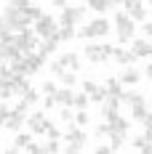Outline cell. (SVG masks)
<instances>
[{
	"mask_svg": "<svg viewBox=\"0 0 152 154\" xmlns=\"http://www.w3.org/2000/svg\"><path fill=\"white\" fill-rule=\"evenodd\" d=\"M86 143H88V136H86V128H80V125H67V130H64V149L70 154H77L86 149Z\"/></svg>",
	"mask_w": 152,
	"mask_h": 154,
	"instance_id": "6da1fadb",
	"label": "cell"
},
{
	"mask_svg": "<svg viewBox=\"0 0 152 154\" xmlns=\"http://www.w3.org/2000/svg\"><path fill=\"white\" fill-rule=\"evenodd\" d=\"M112 29V24H109V19H93V21H88L86 27H80L77 29V37L80 40H93V37H104L107 32Z\"/></svg>",
	"mask_w": 152,
	"mask_h": 154,
	"instance_id": "7a4b0ae2",
	"label": "cell"
},
{
	"mask_svg": "<svg viewBox=\"0 0 152 154\" xmlns=\"http://www.w3.org/2000/svg\"><path fill=\"white\" fill-rule=\"evenodd\" d=\"M115 29H118V40L120 43H128L136 35V24H134V19L125 14V11H115Z\"/></svg>",
	"mask_w": 152,
	"mask_h": 154,
	"instance_id": "3957f363",
	"label": "cell"
},
{
	"mask_svg": "<svg viewBox=\"0 0 152 154\" xmlns=\"http://www.w3.org/2000/svg\"><path fill=\"white\" fill-rule=\"evenodd\" d=\"M83 53H86V59H88V61H93V64H107L109 59H112L115 48L109 45V43H104V45H93V43H88Z\"/></svg>",
	"mask_w": 152,
	"mask_h": 154,
	"instance_id": "277c9868",
	"label": "cell"
},
{
	"mask_svg": "<svg viewBox=\"0 0 152 154\" xmlns=\"http://www.w3.org/2000/svg\"><path fill=\"white\" fill-rule=\"evenodd\" d=\"M3 21L8 24V29L11 32H19L27 27V21H24V14H21V8H16V5H5V11H3Z\"/></svg>",
	"mask_w": 152,
	"mask_h": 154,
	"instance_id": "5b68a950",
	"label": "cell"
},
{
	"mask_svg": "<svg viewBox=\"0 0 152 154\" xmlns=\"http://www.w3.org/2000/svg\"><path fill=\"white\" fill-rule=\"evenodd\" d=\"M16 43H19V48L24 51V53H30V51H37L40 48V37H37V32L35 29H19L16 32Z\"/></svg>",
	"mask_w": 152,
	"mask_h": 154,
	"instance_id": "8992f818",
	"label": "cell"
},
{
	"mask_svg": "<svg viewBox=\"0 0 152 154\" xmlns=\"http://www.w3.org/2000/svg\"><path fill=\"white\" fill-rule=\"evenodd\" d=\"M35 32H37V37L40 40H46V37H53L56 32H59V21L53 19V16H40L37 21H35Z\"/></svg>",
	"mask_w": 152,
	"mask_h": 154,
	"instance_id": "52a82bcc",
	"label": "cell"
},
{
	"mask_svg": "<svg viewBox=\"0 0 152 154\" xmlns=\"http://www.w3.org/2000/svg\"><path fill=\"white\" fill-rule=\"evenodd\" d=\"M27 125H30L32 136H46L48 128H51V120L46 117V109H40V112L30 114V117H27Z\"/></svg>",
	"mask_w": 152,
	"mask_h": 154,
	"instance_id": "ba28073f",
	"label": "cell"
},
{
	"mask_svg": "<svg viewBox=\"0 0 152 154\" xmlns=\"http://www.w3.org/2000/svg\"><path fill=\"white\" fill-rule=\"evenodd\" d=\"M80 21H86V8H77V5H67L59 16V24H70V27H77Z\"/></svg>",
	"mask_w": 152,
	"mask_h": 154,
	"instance_id": "9c48e42d",
	"label": "cell"
},
{
	"mask_svg": "<svg viewBox=\"0 0 152 154\" xmlns=\"http://www.w3.org/2000/svg\"><path fill=\"white\" fill-rule=\"evenodd\" d=\"M27 117H30V114H27V104L21 101L16 109H11V114H8V120H5V128H8V130H21V122H27Z\"/></svg>",
	"mask_w": 152,
	"mask_h": 154,
	"instance_id": "30bf717a",
	"label": "cell"
},
{
	"mask_svg": "<svg viewBox=\"0 0 152 154\" xmlns=\"http://www.w3.org/2000/svg\"><path fill=\"white\" fill-rule=\"evenodd\" d=\"M123 8L128 11V16L134 21H147V8L141 0H123Z\"/></svg>",
	"mask_w": 152,
	"mask_h": 154,
	"instance_id": "8fae6325",
	"label": "cell"
},
{
	"mask_svg": "<svg viewBox=\"0 0 152 154\" xmlns=\"http://www.w3.org/2000/svg\"><path fill=\"white\" fill-rule=\"evenodd\" d=\"M24 64H27L30 75H35L37 69H43V64H46V53H40V51H30V53H24Z\"/></svg>",
	"mask_w": 152,
	"mask_h": 154,
	"instance_id": "7c38bea8",
	"label": "cell"
},
{
	"mask_svg": "<svg viewBox=\"0 0 152 154\" xmlns=\"http://www.w3.org/2000/svg\"><path fill=\"white\" fill-rule=\"evenodd\" d=\"M80 85H83V91L91 96V101H96V104H102V101L107 98V88H99L93 80H83Z\"/></svg>",
	"mask_w": 152,
	"mask_h": 154,
	"instance_id": "4fadbf2b",
	"label": "cell"
},
{
	"mask_svg": "<svg viewBox=\"0 0 152 154\" xmlns=\"http://www.w3.org/2000/svg\"><path fill=\"white\" fill-rule=\"evenodd\" d=\"M53 98H56V104H59V106H75V93L70 91L67 85H61L59 91L53 93Z\"/></svg>",
	"mask_w": 152,
	"mask_h": 154,
	"instance_id": "5bb4252c",
	"label": "cell"
},
{
	"mask_svg": "<svg viewBox=\"0 0 152 154\" xmlns=\"http://www.w3.org/2000/svg\"><path fill=\"white\" fill-rule=\"evenodd\" d=\"M56 61H59L64 69H72V72H77V69H80V56H77L75 51H70V53H61Z\"/></svg>",
	"mask_w": 152,
	"mask_h": 154,
	"instance_id": "9a60e30c",
	"label": "cell"
},
{
	"mask_svg": "<svg viewBox=\"0 0 152 154\" xmlns=\"http://www.w3.org/2000/svg\"><path fill=\"white\" fill-rule=\"evenodd\" d=\"M112 59L123 66H131V64L136 61V53L134 51H125V48H115V53H112Z\"/></svg>",
	"mask_w": 152,
	"mask_h": 154,
	"instance_id": "2e32d148",
	"label": "cell"
},
{
	"mask_svg": "<svg viewBox=\"0 0 152 154\" xmlns=\"http://www.w3.org/2000/svg\"><path fill=\"white\" fill-rule=\"evenodd\" d=\"M141 77H144V72H136L134 66H125V69L120 72V82L123 85H136Z\"/></svg>",
	"mask_w": 152,
	"mask_h": 154,
	"instance_id": "e0dca14e",
	"label": "cell"
},
{
	"mask_svg": "<svg viewBox=\"0 0 152 154\" xmlns=\"http://www.w3.org/2000/svg\"><path fill=\"white\" fill-rule=\"evenodd\" d=\"M131 146L136 149V152H144V154H152V136H136V138L131 141Z\"/></svg>",
	"mask_w": 152,
	"mask_h": 154,
	"instance_id": "ac0fdd59",
	"label": "cell"
},
{
	"mask_svg": "<svg viewBox=\"0 0 152 154\" xmlns=\"http://www.w3.org/2000/svg\"><path fill=\"white\" fill-rule=\"evenodd\" d=\"M131 51L136 53V59H147L152 53V45H150V37L147 40H134V45H131Z\"/></svg>",
	"mask_w": 152,
	"mask_h": 154,
	"instance_id": "d6986e66",
	"label": "cell"
},
{
	"mask_svg": "<svg viewBox=\"0 0 152 154\" xmlns=\"http://www.w3.org/2000/svg\"><path fill=\"white\" fill-rule=\"evenodd\" d=\"M120 101L128 104V106H134V104H141V101H147V98H144V93H139V91H123Z\"/></svg>",
	"mask_w": 152,
	"mask_h": 154,
	"instance_id": "ffe728a7",
	"label": "cell"
},
{
	"mask_svg": "<svg viewBox=\"0 0 152 154\" xmlns=\"http://www.w3.org/2000/svg\"><path fill=\"white\" fill-rule=\"evenodd\" d=\"M30 141H32V136H30V133H16L14 146H11L8 152H21V149H27V146H30Z\"/></svg>",
	"mask_w": 152,
	"mask_h": 154,
	"instance_id": "44dd1931",
	"label": "cell"
},
{
	"mask_svg": "<svg viewBox=\"0 0 152 154\" xmlns=\"http://www.w3.org/2000/svg\"><path fill=\"white\" fill-rule=\"evenodd\" d=\"M21 14H24V21H27V24H35V21L43 16V8H37V5H27V8H21Z\"/></svg>",
	"mask_w": 152,
	"mask_h": 154,
	"instance_id": "7402d4cb",
	"label": "cell"
},
{
	"mask_svg": "<svg viewBox=\"0 0 152 154\" xmlns=\"http://www.w3.org/2000/svg\"><path fill=\"white\" fill-rule=\"evenodd\" d=\"M59 37H56V35H53V37H46V40H40V48H37V51H40V53H53V51H56V48H59Z\"/></svg>",
	"mask_w": 152,
	"mask_h": 154,
	"instance_id": "603a6c76",
	"label": "cell"
},
{
	"mask_svg": "<svg viewBox=\"0 0 152 154\" xmlns=\"http://www.w3.org/2000/svg\"><path fill=\"white\" fill-rule=\"evenodd\" d=\"M104 88H107V96H123V82H120V77H109Z\"/></svg>",
	"mask_w": 152,
	"mask_h": 154,
	"instance_id": "cb8c5ba5",
	"label": "cell"
},
{
	"mask_svg": "<svg viewBox=\"0 0 152 154\" xmlns=\"http://www.w3.org/2000/svg\"><path fill=\"white\" fill-rule=\"evenodd\" d=\"M150 114V109H147V101H141V104H134L131 106V117L136 120V122H144V117Z\"/></svg>",
	"mask_w": 152,
	"mask_h": 154,
	"instance_id": "d4e9b609",
	"label": "cell"
},
{
	"mask_svg": "<svg viewBox=\"0 0 152 154\" xmlns=\"http://www.w3.org/2000/svg\"><path fill=\"white\" fill-rule=\"evenodd\" d=\"M56 37H59L61 43H64V40H72V37H77V29H75V27H70V24H61L59 32H56Z\"/></svg>",
	"mask_w": 152,
	"mask_h": 154,
	"instance_id": "484cf974",
	"label": "cell"
},
{
	"mask_svg": "<svg viewBox=\"0 0 152 154\" xmlns=\"http://www.w3.org/2000/svg\"><path fill=\"white\" fill-rule=\"evenodd\" d=\"M11 96H16L14 82H11V80H3V77H0V98L5 101V98H11Z\"/></svg>",
	"mask_w": 152,
	"mask_h": 154,
	"instance_id": "4316f807",
	"label": "cell"
},
{
	"mask_svg": "<svg viewBox=\"0 0 152 154\" xmlns=\"http://www.w3.org/2000/svg\"><path fill=\"white\" fill-rule=\"evenodd\" d=\"M59 82H61V85H67V88H72V85H77V75H75V72H67V69H64V72L59 75Z\"/></svg>",
	"mask_w": 152,
	"mask_h": 154,
	"instance_id": "83f0119b",
	"label": "cell"
},
{
	"mask_svg": "<svg viewBox=\"0 0 152 154\" xmlns=\"http://www.w3.org/2000/svg\"><path fill=\"white\" fill-rule=\"evenodd\" d=\"M86 5H88L91 11H96V14H104L107 8H109V3H107V0H86Z\"/></svg>",
	"mask_w": 152,
	"mask_h": 154,
	"instance_id": "f1b7e54d",
	"label": "cell"
},
{
	"mask_svg": "<svg viewBox=\"0 0 152 154\" xmlns=\"http://www.w3.org/2000/svg\"><path fill=\"white\" fill-rule=\"evenodd\" d=\"M56 152H61L59 138H48V143H43V154H56Z\"/></svg>",
	"mask_w": 152,
	"mask_h": 154,
	"instance_id": "f546056e",
	"label": "cell"
},
{
	"mask_svg": "<svg viewBox=\"0 0 152 154\" xmlns=\"http://www.w3.org/2000/svg\"><path fill=\"white\" fill-rule=\"evenodd\" d=\"M88 101H91V96L83 91V93H75V109H86L88 106Z\"/></svg>",
	"mask_w": 152,
	"mask_h": 154,
	"instance_id": "4dcf8cb0",
	"label": "cell"
},
{
	"mask_svg": "<svg viewBox=\"0 0 152 154\" xmlns=\"http://www.w3.org/2000/svg\"><path fill=\"white\" fill-rule=\"evenodd\" d=\"M37 98H40V96H37V91L27 88V91H24V98H21V101H24L27 106H32V104H37Z\"/></svg>",
	"mask_w": 152,
	"mask_h": 154,
	"instance_id": "1f68e13d",
	"label": "cell"
},
{
	"mask_svg": "<svg viewBox=\"0 0 152 154\" xmlns=\"http://www.w3.org/2000/svg\"><path fill=\"white\" fill-rule=\"evenodd\" d=\"M59 120H61L64 125H72V122H75V114H72V112H70L67 106H61V112H59Z\"/></svg>",
	"mask_w": 152,
	"mask_h": 154,
	"instance_id": "d6a6232c",
	"label": "cell"
},
{
	"mask_svg": "<svg viewBox=\"0 0 152 154\" xmlns=\"http://www.w3.org/2000/svg\"><path fill=\"white\" fill-rule=\"evenodd\" d=\"M75 125H80V128L88 125V112H86V109H77L75 112Z\"/></svg>",
	"mask_w": 152,
	"mask_h": 154,
	"instance_id": "836d02e7",
	"label": "cell"
},
{
	"mask_svg": "<svg viewBox=\"0 0 152 154\" xmlns=\"http://www.w3.org/2000/svg\"><path fill=\"white\" fill-rule=\"evenodd\" d=\"M8 114H11V109L3 104V98H0V128H5V120H8Z\"/></svg>",
	"mask_w": 152,
	"mask_h": 154,
	"instance_id": "e575fe53",
	"label": "cell"
},
{
	"mask_svg": "<svg viewBox=\"0 0 152 154\" xmlns=\"http://www.w3.org/2000/svg\"><path fill=\"white\" fill-rule=\"evenodd\" d=\"M56 91H59V88H56L53 82H43V93H46V96H53Z\"/></svg>",
	"mask_w": 152,
	"mask_h": 154,
	"instance_id": "d590c367",
	"label": "cell"
},
{
	"mask_svg": "<svg viewBox=\"0 0 152 154\" xmlns=\"http://www.w3.org/2000/svg\"><path fill=\"white\" fill-rule=\"evenodd\" d=\"M27 152H30V154H43V146H40V143H35V141H30Z\"/></svg>",
	"mask_w": 152,
	"mask_h": 154,
	"instance_id": "8d00e7d4",
	"label": "cell"
},
{
	"mask_svg": "<svg viewBox=\"0 0 152 154\" xmlns=\"http://www.w3.org/2000/svg\"><path fill=\"white\" fill-rule=\"evenodd\" d=\"M141 125H144V130H147V136H152V112L147 114V117H144V122H141Z\"/></svg>",
	"mask_w": 152,
	"mask_h": 154,
	"instance_id": "74e56055",
	"label": "cell"
},
{
	"mask_svg": "<svg viewBox=\"0 0 152 154\" xmlns=\"http://www.w3.org/2000/svg\"><path fill=\"white\" fill-rule=\"evenodd\" d=\"M56 106V98H53V96H46V98H43V109H53Z\"/></svg>",
	"mask_w": 152,
	"mask_h": 154,
	"instance_id": "f35d334b",
	"label": "cell"
},
{
	"mask_svg": "<svg viewBox=\"0 0 152 154\" xmlns=\"http://www.w3.org/2000/svg\"><path fill=\"white\" fill-rule=\"evenodd\" d=\"M48 138H61V130L59 128H53V125H51V128H48V133H46Z\"/></svg>",
	"mask_w": 152,
	"mask_h": 154,
	"instance_id": "ab89813d",
	"label": "cell"
},
{
	"mask_svg": "<svg viewBox=\"0 0 152 154\" xmlns=\"http://www.w3.org/2000/svg\"><path fill=\"white\" fill-rule=\"evenodd\" d=\"M107 133H109V125H99V128H96V138H102V136H107Z\"/></svg>",
	"mask_w": 152,
	"mask_h": 154,
	"instance_id": "60d3db41",
	"label": "cell"
},
{
	"mask_svg": "<svg viewBox=\"0 0 152 154\" xmlns=\"http://www.w3.org/2000/svg\"><path fill=\"white\" fill-rule=\"evenodd\" d=\"M115 149L112 146H107V143H102V146H96V154H112Z\"/></svg>",
	"mask_w": 152,
	"mask_h": 154,
	"instance_id": "b9f144b4",
	"label": "cell"
},
{
	"mask_svg": "<svg viewBox=\"0 0 152 154\" xmlns=\"http://www.w3.org/2000/svg\"><path fill=\"white\" fill-rule=\"evenodd\" d=\"M51 72H53V75L59 77V75H61V72H64V66H61V64H59V61H53V64H51Z\"/></svg>",
	"mask_w": 152,
	"mask_h": 154,
	"instance_id": "7bdbcfd3",
	"label": "cell"
},
{
	"mask_svg": "<svg viewBox=\"0 0 152 154\" xmlns=\"http://www.w3.org/2000/svg\"><path fill=\"white\" fill-rule=\"evenodd\" d=\"M11 5H16V8H27V5H32L30 0H11Z\"/></svg>",
	"mask_w": 152,
	"mask_h": 154,
	"instance_id": "ee69618b",
	"label": "cell"
},
{
	"mask_svg": "<svg viewBox=\"0 0 152 154\" xmlns=\"http://www.w3.org/2000/svg\"><path fill=\"white\" fill-rule=\"evenodd\" d=\"M141 32H144L147 37H152V21H144V27H141Z\"/></svg>",
	"mask_w": 152,
	"mask_h": 154,
	"instance_id": "f6af8a7d",
	"label": "cell"
},
{
	"mask_svg": "<svg viewBox=\"0 0 152 154\" xmlns=\"http://www.w3.org/2000/svg\"><path fill=\"white\" fill-rule=\"evenodd\" d=\"M144 77L152 82V64H147V66H144Z\"/></svg>",
	"mask_w": 152,
	"mask_h": 154,
	"instance_id": "bcb514c9",
	"label": "cell"
},
{
	"mask_svg": "<svg viewBox=\"0 0 152 154\" xmlns=\"http://www.w3.org/2000/svg\"><path fill=\"white\" fill-rule=\"evenodd\" d=\"M53 5H56V8H67V5H70V0H53Z\"/></svg>",
	"mask_w": 152,
	"mask_h": 154,
	"instance_id": "7dc6e473",
	"label": "cell"
},
{
	"mask_svg": "<svg viewBox=\"0 0 152 154\" xmlns=\"http://www.w3.org/2000/svg\"><path fill=\"white\" fill-rule=\"evenodd\" d=\"M107 3H109V8H120L123 5V0H107Z\"/></svg>",
	"mask_w": 152,
	"mask_h": 154,
	"instance_id": "c3c4849f",
	"label": "cell"
},
{
	"mask_svg": "<svg viewBox=\"0 0 152 154\" xmlns=\"http://www.w3.org/2000/svg\"><path fill=\"white\" fill-rule=\"evenodd\" d=\"M150 16H152V11H150Z\"/></svg>",
	"mask_w": 152,
	"mask_h": 154,
	"instance_id": "681fc988",
	"label": "cell"
},
{
	"mask_svg": "<svg viewBox=\"0 0 152 154\" xmlns=\"http://www.w3.org/2000/svg\"><path fill=\"white\" fill-rule=\"evenodd\" d=\"M150 3H152V0H150Z\"/></svg>",
	"mask_w": 152,
	"mask_h": 154,
	"instance_id": "f907efd6",
	"label": "cell"
},
{
	"mask_svg": "<svg viewBox=\"0 0 152 154\" xmlns=\"http://www.w3.org/2000/svg\"><path fill=\"white\" fill-rule=\"evenodd\" d=\"M150 56H152V53H150Z\"/></svg>",
	"mask_w": 152,
	"mask_h": 154,
	"instance_id": "816d5d0a",
	"label": "cell"
}]
</instances>
